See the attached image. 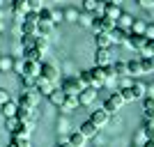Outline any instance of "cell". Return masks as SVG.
I'll return each mask as SVG.
<instances>
[{"label": "cell", "mask_w": 154, "mask_h": 147, "mask_svg": "<svg viewBox=\"0 0 154 147\" xmlns=\"http://www.w3.org/2000/svg\"><path fill=\"white\" fill-rule=\"evenodd\" d=\"M83 87V83L78 81V76H64L60 81V90H62L64 94H78Z\"/></svg>", "instance_id": "6da1fadb"}, {"label": "cell", "mask_w": 154, "mask_h": 147, "mask_svg": "<svg viewBox=\"0 0 154 147\" xmlns=\"http://www.w3.org/2000/svg\"><path fill=\"white\" fill-rule=\"evenodd\" d=\"M122 103H124V99H122V94L120 92H113V94L103 101V110L108 113V115H113V113H117V110L122 108Z\"/></svg>", "instance_id": "7a4b0ae2"}, {"label": "cell", "mask_w": 154, "mask_h": 147, "mask_svg": "<svg viewBox=\"0 0 154 147\" xmlns=\"http://www.w3.org/2000/svg\"><path fill=\"white\" fill-rule=\"evenodd\" d=\"M145 41H147V37L145 35H138V32H127V39H124V44L131 48V51H140L143 46H145Z\"/></svg>", "instance_id": "3957f363"}, {"label": "cell", "mask_w": 154, "mask_h": 147, "mask_svg": "<svg viewBox=\"0 0 154 147\" xmlns=\"http://www.w3.org/2000/svg\"><path fill=\"white\" fill-rule=\"evenodd\" d=\"M113 26H115V21H110L108 16H103V14H99V16L92 19V28H94V32H110Z\"/></svg>", "instance_id": "277c9868"}, {"label": "cell", "mask_w": 154, "mask_h": 147, "mask_svg": "<svg viewBox=\"0 0 154 147\" xmlns=\"http://www.w3.org/2000/svg\"><path fill=\"white\" fill-rule=\"evenodd\" d=\"M16 120L32 124V122L37 120V110L30 108V106H23V103H19V108H16Z\"/></svg>", "instance_id": "5b68a950"}, {"label": "cell", "mask_w": 154, "mask_h": 147, "mask_svg": "<svg viewBox=\"0 0 154 147\" xmlns=\"http://www.w3.org/2000/svg\"><path fill=\"white\" fill-rule=\"evenodd\" d=\"M23 106H30V108H37V103H39V92L35 87L30 90H21V101Z\"/></svg>", "instance_id": "8992f818"}, {"label": "cell", "mask_w": 154, "mask_h": 147, "mask_svg": "<svg viewBox=\"0 0 154 147\" xmlns=\"http://www.w3.org/2000/svg\"><path fill=\"white\" fill-rule=\"evenodd\" d=\"M76 99H78V106H90V103L97 99V90L90 87V85H85V87H81V92L76 94Z\"/></svg>", "instance_id": "52a82bcc"}, {"label": "cell", "mask_w": 154, "mask_h": 147, "mask_svg": "<svg viewBox=\"0 0 154 147\" xmlns=\"http://www.w3.org/2000/svg\"><path fill=\"white\" fill-rule=\"evenodd\" d=\"M106 64H113L110 48H97L94 51V67H106Z\"/></svg>", "instance_id": "ba28073f"}, {"label": "cell", "mask_w": 154, "mask_h": 147, "mask_svg": "<svg viewBox=\"0 0 154 147\" xmlns=\"http://www.w3.org/2000/svg\"><path fill=\"white\" fill-rule=\"evenodd\" d=\"M101 14H103V16H108L110 21H117V16L122 14V9H120V5H115V2H108V0H103V5H101Z\"/></svg>", "instance_id": "9c48e42d"}, {"label": "cell", "mask_w": 154, "mask_h": 147, "mask_svg": "<svg viewBox=\"0 0 154 147\" xmlns=\"http://www.w3.org/2000/svg\"><path fill=\"white\" fill-rule=\"evenodd\" d=\"M39 76H44V78H48V81H58L60 78V71L53 67V64H48V62H42V69H39Z\"/></svg>", "instance_id": "30bf717a"}, {"label": "cell", "mask_w": 154, "mask_h": 147, "mask_svg": "<svg viewBox=\"0 0 154 147\" xmlns=\"http://www.w3.org/2000/svg\"><path fill=\"white\" fill-rule=\"evenodd\" d=\"M26 12H28V0H12V14L16 21L23 19Z\"/></svg>", "instance_id": "8fae6325"}, {"label": "cell", "mask_w": 154, "mask_h": 147, "mask_svg": "<svg viewBox=\"0 0 154 147\" xmlns=\"http://www.w3.org/2000/svg\"><path fill=\"white\" fill-rule=\"evenodd\" d=\"M127 32H129V30H124V28H120V26H113V30L108 32L110 44H124V39H127Z\"/></svg>", "instance_id": "7c38bea8"}, {"label": "cell", "mask_w": 154, "mask_h": 147, "mask_svg": "<svg viewBox=\"0 0 154 147\" xmlns=\"http://www.w3.org/2000/svg\"><path fill=\"white\" fill-rule=\"evenodd\" d=\"M35 90H37L39 94H48L53 90V81H48V78H44V76H37L35 78Z\"/></svg>", "instance_id": "4fadbf2b"}, {"label": "cell", "mask_w": 154, "mask_h": 147, "mask_svg": "<svg viewBox=\"0 0 154 147\" xmlns=\"http://www.w3.org/2000/svg\"><path fill=\"white\" fill-rule=\"evenodd\" d=\"M53 32H55V23H51V21H37V35L51 37Z\"/></svg>", "instance_id": "5bb4252c"}, {"label": "cell", "mask_w": 154, "mask_h": 147, "mask_svg": "<svg viewBox=\"0 0 154 147\" xmlns=\"http://www.w3.org/2000/svg\"><path fill=\"white\" fill-rule=\"evenodd\" d=\"M39 69H42L39 60H26L23 62V74H28V76H39Z\"/></svg>", "instance_id": "9a60e30c"}, {"label": "cell", "mask_w": 154, "mask_h": 147, "mask_svg": "<svg viewBox=\"0 0 154 147\" xmlns=\"http://www.w3.org/2000/svg\"><path fill=\"white\" fill-rule=\"evenodd\" d=\"M143 110H145V120H154V96L152 94L143 96Z\"/></svg>", "instance_id": "2e32d148"}, {"label": "cell", "mask_w": 154, "mask_h": 147, "mask_svg": "<svg viewBox=\"0 0 154 147\" xmlns=\"http://www.w3.org/2000/svg\"><path fill=\"white\" fill-rule=\"evenodd\" d=\"M90 122H92V124H97V127H103V124L108 122V113H106L103 108H99V110H92Z\"/></svg>", "instance_id": "e0dca14e"}, {"label": "cell", "mask_w": 154, "mask_h": 147, "mask_svg": "<svg viewBox=\"0 0 154 147\" xmlns=\"http://www.w3.org/2000/svg\"><path fill=\"white\" fill-rule=\"evenodd\" d=\"M101 5H103V0H83V12L97 14V12H101Z\"/></svg>", "instance_id": "ac0fdd59"}, {"label": "cell", "mask_w": 154, "mask_h": 147, "mask_svg": "<svg viewBox=\"0 0 154 147\" xmlns=\"http://www.w3.org/2000/svg\"><path fill=\"white\" fill-rule=\"evenodd\" d=\"M120 94H122V99H124V101H136V99H140V94L136 92V87H134V85H124V87L120 90Z\"/></svg>", "instance_id": "d6986e66"}, {"label": "cell", "mask_w": 154, "mask_h": 147, "mask_svg": "<svg viewBox=\"0 0 154 147\" xmlns=\"http://www.w3.org/2000/svg\"><path fill=\"white\" fill-rule=\"evenodd\" d=\"M94 44H97V48H110L108 32H97V35H94Z\"/></svg>", "instance_id": "ffe728a7"}, {"label": "cell", "mask_w": 154, "mask_h": 147, "mask_svg": "<svg viewBox=\"0 0 154 147\" xmlns=\"http://www.w3.org/2000/svg\"><path fill=\"white\" fill-rule=\"evenodd\" d=\"M127 69H129V76H143V69H140V58H134L127 62Z\"/></svg>", "instance_id": "44dd1931"}, {"label": "cell", "mask_w": 154, "mask_h": 147, "mask_svg": "<svg viewBox=\"0 0 154 147\" xmlns=\"http://www.w3.org/2000/svg\"><path fill=\"white\" fill-rule=\"evenodd\" d=\"M0 108H2V117H16V108H19V103H14L12 99H9V101H5Z\"/></svg>", "instance_id": "7402d4cb"}, {"label": "cell", "mask_w": 154, "mask_h": 147, "mask_svg": "<svg viewBox=\"0 0 154 147\" xmlns=\"http://www.w3.org/2000/svg\"><path fill=\"white\" fill-rule=\"evenodd\" d=\"M76 106H78V99H76V94H64L62 103H60V108H62V110H74Z\"/></svg>", "instance_id": "603a6c76"}, {"label": "cell", "mask_w": 154, "mask_h": 147, "mask_svg": "<svg viewBox=\"0 0 154 147\" xmlns=\"http://www.w3.org/2000/svg\"><path fill=\"white\" fill-rule=\"evenodd\" d=\"M46 96H48V101H51L53 106H58V108H60V103H62V99H64V92H62L60 87H58V90L53 87V90H51V92H48Z\"/></svg>", "instance_id": "cb8c5ba5"}, {"label": "cell", "mask_w": 154, "mask_h": 147, "mask_svg": "<svg viewBox=\"0 0 154 147\" xmlns=\"http://www.w3.org/2000/svg\"><path fill=\"white\" fill-rule=\"evenodd\" d=\"M131 23H134V16H131V14H127V12H122L120 16H117V21H115V26L124 28V30H129V28H131Z\"/></svg>", "instance_id": "d4e9b609"}, {"label": "cell", "mask_w": 154, "mask_h": 147, "mask_svg": "<svg viewBox=\"0 0 154 147\" xmlns=\"http://www.w3.org/2000/svg\"><path fill=\"white\" fill-rule=\"evenodd\" d=\"M97 129H99V127H97V124H92V122L88 120V122H83V124H81V129H78V131H81L85 138H92V136L97 133Z\"/></svg>", "instance_id": "484cf974"}, {"label": "cell", "mask_w": 154, "mask_h": 147, "mask_svg": "<svg viewBox=\"0 0 154 147\" xmlns=\"http://www.w3.org/2000/svg\"><path fill=\"white\" fill-rule=\"evenodd\" d=\"M69 145L71 147H83L85 145V136L81 131H71L69 133Z\"/></svg>", "instance_id": "4316f807"}, {"label": "cell", "mask_w": 154, "mask_h": 147, "mask_svg": "<svg viewBox=\"0 0 154 147\" xmlns=\"http://www.w3.org/2000/svg\"><path fill=\"white\" fill-rule=\"evenodd\" d=\"M23 23H21V35H37V23L35 21H26L21 19Z\"/></svg>", "instance_id": "83f0119b"}, {"label": "cell", "mask_w": 154, "mask_h": 147, "mask_svg": "<svg viewBox=\"0 0 154 147\" xmlns=\"http://www.w3.org/2000/svg\"><path fill=\"white\" fill-rule=\"evenodd\" d=\"M140 69H143V74H152V71H154V58L143 55V58H140Z\"/></svg>", "instance_id": "f1b7e54d"}, {"label": "cell", "mask_w": 154, "mask_h": 147, "mask_svg": "<svg viewBox=\"0 0 154 147\" xmlns=\"http://www.w3.org/2000/svg\"><path fill=\"white\" fill-rule=\"evenodd\" d=\"M12 136H28V138H30V124H28V122H19V124L14 127Z\"/></svg>", "instance_id": "f546056e"}, {"label": "cell", "mask_w": 154, "mask_h": 147, "mask_svg": "<svg viewBox=\"0 0 154 147\" xmlns=\"http://www.w3.org/2000/svg\"><path fill=\"white\" fill-rule=\"evenodd\" d=\"M143 133L147 140H154V120H145L143 122Z\"/></svg>", "instance_id": "4dcf8cb0"}, {"label": "cell", "mask_w": 154, "mask_h": 147, "mask_svg": "<svg viewBox=\"0 0 154 147\" xmlns=\"http://www.w3.org/2000/svg\"><path fill=\"white\" fill-rule=\"evenodd\" d=\"M32 48H37L39 53H44L46 48H48V37H42V35H37V37H35V46H32Z\"/></svg>", "instance_id": "1f68e13d"}, {"label": "cell", "mask_w": 154, "mask_h": 147, "mask_svg": "<svg viewBox=\"0 0 154 147\" xmlns=\"http://www.w3.org/2000/svg\"><path fill=\"white\" fill-rule=\"evenodd\" d=\"M113 69H115V74H117V76H122V78H127V76H129L127 62H122V60H115V64H113Z\"/></svg>", "instance_id": "d6a6232c"}, {"label": "cell", "mask_w": 154, "mask_h": 147, "mask_svg": "<svg viewBox=\"0 0 154 147\" xmlns=\"http://www.w3.org/2000/svg\"><path fill=\"white\" fill-rule=\"evenodd\" d=\"M37 19H39V21H51V23H53V9L42 7V9L37 12Z\"/></svg>", "instance_id": "836d02e7"}, {"label": "cell", "mask_w": 154, "mask_h": 147, "mask_svg": "<svg viewBox=\"0 0 154 147\" xmlns=\"http://www.w3.org/2000/svg\"><path fill=\"white\" fill-rule=\"evenodd\" d=\"M35 78H37V76H28V74H21V87H23V90L35 87Z\"/></svg>", "instance_id": "e575fe53"}, {"label": "cell", "mask_w": 154, "mask_h": 147, "mask_svg": "<svg viewBox=\"0 0 154 147\" xmlns=\"http://www.w3.org/2000/svg\"><path fill=\"white\" fill-rule=\"evenodd\" d=\"M12 142H14L16 147H32L28 136H12Z\"/></svg>", "instance_id": "d590c367"}, {"label": "cell", "mask_w": 154, "mask_h": 147, "mask_svg": "<svg viewBox=\"0 0 154 147\" xmlns=\"http://www.w3.org/2000/svg\"><path fill=\"white\" fill-rule=\"evenodd\" d=\"M145 26H147L145 21L134 19V23H131V28H129V30H131V32H138V35H143V32H145Z\"/></svg>", "instance_id": "8d00e7d4"}, {"label": "cell", "mask_w": 154, "mask_h": 147, "mask_svg": "<svg viewBox=\"0 0 154 147\" xmlns=\"http://www.w3.org/2000/svg\"><path fill=\"white\" fill-rule=\"evenodd\" d=\"M140 53H143V55H149V58H152V55H154V39H147V41H145V46L140 48Z\"/></svg>", "instance_id": "74e56055"}, {"label": "cell", "mask_w": 154, "mask_h": 147, "mask_svg": "<svg viewBox=\"0 0 154 147\" xmlns=\"http://www.w3.org/2000/svg\"><path fill=\"white\" fill-rule=\"evenodd\" d=\"M35 37H37V35H21L23 46H26V48H32V46H35Z\"/></svg>", "instance_id": "f35d334b"}, {"label": "cell", "mask_w": 154, "mask_h": 147, "mask_svg": "<svg viewBox=\"0 0 154 147\" xmlns=\"http://www.w3.org/2000/svg\"><path fill=\"white\" fill-rule=\"evenodd\" d=\"M23 55H26V60H39V55H42V53H39L37 48H26V53H23Z\"/></svg>", "instance_id": "ab89813d"}, {"label": "cell", "mask_w": 154, "mask_h": 147, "mask_svg": "<svg viewBox=\"0 0 154 147\" xmlns=\"http://www.w3.org/2000/svg\"><path fill=\"white\" fill-rule=\"evenodd\" d=\"M134 87H136V92L140 94V99H143L145 94H147V85H145V83H140V81H136V83H134Z\"/></svg>", "instance_id": "60d3db41"}, {"label": "cell", "mask_w": 154, "mask_h": 147, "mask_svg": "<svg viewBox=\"0 0 154 147\" xmlns=\"http://www.w3.org/2000/svg\"><path fill=\"white\" fill-rule=\"evenodd\" d=\"M42 9V0H28V12H39Z\"/></svg>", "instance_id": "b9f144b4"}, {"label": "cell", "mask_w": 154, "mask_h": 147, "mask_svg": "<svg viewBox=\"0 0 154 147\" xmlns=\"http://www.w3.org/2000/svg\"><path fill=\"white\" fill-rule=\"evenodd\" d=\"M78 81L83 83V87H85V85H90V71H88V69L81 71V74H78Z\"/></svg>", "instance_id": "7bdbcfd3"}, {"label": "cell", "mask_w": 154, "mask_h": 147, "mask_svg": "<svg viewBox=\"0 0 154 147\" xmlns=\"http://www.w3.org/2000/svg\"><path fill=\"white\" fill-rule=\"evenodd\" d=\"M0 69H12V60L9 58H0Z\"/></svg>", "instance_id": "ee69618b"}, {"label": "cell", "mask_w": 154, "mask_h": 147, "mask_svg": "<svg viewBox=\"0 0 154 147\" xmlns=\"http://www.w3.org/2000/svg\"><path fill=\"white\" fill-rule=\"evenodd\" d=\"M136 2H138L143 9H152V5H154V0H136Z\"/></svg>", "instance_id": "f6af8a7d"}, {"label": "cell", "mask_w": 154, "mask_h": 147, "mask_svg": "<svg viewBox=\"0 0 154 147\" xmlns=\"http://www.w3.org/2000/svg\"><path fill=\"white\" fill-rule=\"evenodd\" d=\"M67 21H78V14H76V9H67Z\"/></svg>", "instance_id": "bcb514c9"}, {"label": "cell", "mask_w": 154, "mask_h": 147, "mask_svg": "<svg viewBox=\"0 0 154 147\" xmlns=\"http://www.w3.org/2000/svg\"><path fill=\"white\" fill-rule=\"evenodd\" d=\"M5 101H9V92L0 87V106H2V103H5Z\"/></svg>", "instance_id": "7dc6e473"}, {"label": "cell", "mask_w": 154, "mask_h": 147, "mask_svg": "<svg viewBox=\"0 0 154 147\" xmlns=\"http://www.w3.org/2000/svg\"><path fill=\"white\" fill-rule=\"evenodd\" d=\"M147 39H154V26H145V32H143Z\"/></svg>", "instance_id": "c3c4849f"}, {"label": "cell", "mask_w": 154, "mask_h": 147, "mask_svg": "<svg viewBox=\"0 0 154 147\" xmlns=\"http://www.w3.org/2000/svg\"><path fill=\"white\" fill-rule=\"evenodd\" d=\"M58 147H71V145H69V140H67V142H58Z\"/></svg>", "instance_id": "681fc988"}, {"label": "cell", "mask_w": 154, "mask_h": 147, "mask_svg": "<svg viewBox=\"0 0 154 147\" xmlns=\"http://www.w3.org/2000/svg\"><path fill=\"white\" fill-rule=\"evenodd\" d=\"M145 147H154V140H147V142H145Z\"/></svg>", "instance_id": "f907efd6"}, {"label": "cell", "mask_w": 154, "mask_h": 147, "mask_svg": "<svg viewBox=\"0 0 154 147\" xmlns=\"http://www.w3.org/2000/svg\"><path fill=\"white\" fill-rule=\"evenodd\" d=\"M108 2H115V5H120V2H122V0H108Z\"/></svg>", "instance_id": "816d5d0a"}, {"label": "cell", "mask_w": 154, "mask_h": 147, "mask_svg": "<svg viewBox=\"0 0 154 147\" xmlns=\"http://www.w3.org/2000/svg\"><path fill=\"white\" fill-rule=\"evenodd\" d=\"M7 147H16V145H14V142H9V145H7Z\"/></svg>", "instance_id": "f5cc1de1"}, {"label": "cell", "mask_w": 154, "mask_h": 147, "mask_svg": "<svg viewBox=\"0 0 154 147\" xmlns=\"http://www.w3.org/2000/svg\"><path fill=\"white\" fill-rule=\"evenodd\" d=\"M152 14H154V5H152Z\"/></svg>", "instance_id": "db71d44e"}, {"label": "cell", "mask_w": 154, "mask_h": 147, "mask_svg": "<svg viewBox=\"0 0 154 147\" xmlns=\"http://www.w3.org/2000/svg\"><path fill=\"white\" fill-rule=\"evenodd\" d=\"M0 7H2V0H0Z\"/></svg>", "instance_id": "11a10c76"}, {"label": "cell", "mask_w": 154, "mask_h": 147, "mask_svg": "<svg viewBox=\"0 0 154 147\" xmlns=\"http://www.w3.org/2000/svg\"><path fill=\"white\" fill-rule=\"evenodd\" d=\"M53 2H60V0H53Z\"/></svg>", "instance_id": "9f6ffc18"}]
</instances>
